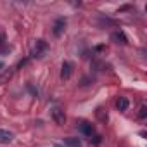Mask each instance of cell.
Returning a JSON list of instances; mask_svg holds the SVG:
<instances>
[{
  "label": "cell",
  "instance_id": "obj_1",
  "mask_svg": "<svg viewBox=\"0 0 147 147\" xmlns=\"http://www.w3.org/2000/svg\"><path fill=\"white\" fill-rule=\"evenodd\" d=\"M47 49H49V45H47L45 40H36L35 45H33V49H31L30 57H33V59H40V57H43V54L47 52Z\"/></svg>",
  "mask_w": 147,
  "mask_h": 147
},
{
  "label": "cell",
  "instance_id": "obj_2",
  "mask_svg": "<svg viewBox=\"0 0 147 147\" xmlns=\"http://www.w3.org/2000/svg\"><path fill=\"white\" fill-rule=\"evenodd\" d=\"M64 30H66V18H57L55 23H54V30H52V33H54L55 36H61V35L64 33Z\"/></svg>",
  "mask_w": 147,
  "mask_h": 147
},
{
  "label": "cell",
  "instance_id": "obj_3",
  "mask_svg": "<svg viewBox=\"0 0 147 147\" xmlns=\"http://www.w3.org/2000/svg\"><path fill=\"white\" fill-rule=\"evenodd\" d=\"M50 114H52V119H54L57 125H64V123H66V114H64V111H62L61 107H54Z\"/></svg>",
  "mask_w": 147,
  "mask_h": 147
},
{
  "label": "cell",
  "instance_id": "obj_4",
  "mask_svg": "<svg viewBox=\"0 0 147 147\" xmlns=\"http://www.w3.org/2000/svg\"><path fill=\"white\" fill-rule=\"evenodd\" d=\"M78 130H80L85 137H92V135L95 133L92 123H88V121H80V123H78Z\"/></svg>",
  "mask_w": 147,
  "mask_h": 147
},
{
  "label": "cell",
  "instance_id": "obj_5",
  "mask_svg": "<svg viewBox=\"0 0 147 147\" xmlns=\"http://www.w3.org/2000/svg\"><path fill=\"white\" fill-rule=\"evenodd\" d=\"M73 75V64L69 61H64L62 62V69H61V78L62 80H69Z\"/></svg>",
  "mask_w": 147,
  "mask_h": 147
},
{
  "label": "cell",
  "instance_id": "obj_6",
  "mask_svg": "<svg viewBox=\"0 0 147 147\" xmlns=\"http://www.w3.org/2000/svg\"><path fill=\"white\" fill-rule=\"evenodd\" d=\"M12 140H14V133L12 131L0 128V144H11Z\"/></svg>",
  "mask_w": 147,
  "mask_h": 147
},
{
  "label": "cell",
  "instance_id": "obj_7",
  "mask_svg": "<svg viewBox=\"0 0 147 147\" xmlns=\"http://www.w3.org/2000/svg\"><path fill=\"white\" fill-rule=\"evenodd\" d=\"M111 38H113V40H114L116 43H121V45L128 43V40H126V36H125V33H123V31H114Z\"/></svg>",
  "mask_w": 147,
  "mask_h": 147
},
{
  "label": "cell",
  "instance_id": "obj_8",
  "mask_svg": "<svg viewBox=\"0 0 147 147\" xmlns=\"http://www.w3.org/2000/svg\"><path fill=\"white\" fill-rule=\"evenodd\" d=\"M128 106H130V102H128L126 97H118V100H116V107H118L119 111H126Z\"/></svg>",
  "mask_w": 147,
  "mask_h": 147
},
{
  "label": "cell",
  "instance_id": "obj_9",
  "mask_svg": "<svg viewBox=\"0 0 147 147\" xmlns=\"http://www.w3.org/2000/svg\"><path fill=\"white\" fill-rule=\"evenodd\" d=\"M64 145H67V147H82V140L75 138V137H69V138H64Z\"/></svg>",
  "mask_w": 147,
  "mask_h": 147
},
{
  "label": "cell",
  "instance_id": "obj_10",
  "mask_svg": "<svg viewBox=\"0 0 147 147\" xmlns=\"http://www.w3.org/2000/svg\"><path fill=\"white\" fill-rule=\"evenodd\" d=\"M11 78H12V71H5L4 75H0V83H4V82H7Z\"/></svg>",
  "mask_w": 147,
  "mask_h": 147
},
{
  "label": "cell",
  "instance_id": "obj_11",
  "mask_svg": "<svg viewBox=\"0 0 147 147\" xmlns=\"http://www.w3.org/2000/svg\"><path fill=\"white\" fill-rule=\"evenodd\" d=\"M145 116H147V107L142 106V107H140V118H145Z\"/></svg>",
  "mask_w": 147,
  "mask_h": 147
},
{
  "label": "cell",
  "instance_id": "obj_12",
  "mask_svg": "<svg viewBox=\"0 0 147 147\" xmlns=\"http://www.w3.org/2000/svg\"><path fill=\"white\" fill-rule=\"evenodd\" d=\"M2 42H4V38H2V35H0V45H2Z\"/></svg>",
  "mask_w": 147,
  "mask_h": 147
},
{
  "label": "cell",
  "instance_id": "obj_13",
  "mask_svg": "<svg viewBox=\"0 0 147 147\" xmlns=\"http://www.w3.org/2000/svg\"><path fill=\"white\" fill-rule=\"evenodd\" d=\"M2 67H4V62H0V69H2Z\"/></svg>",
  "mask_w": 147,
  "mask_h": 147
},
{
  "label": "cell",
  "instance_id": "obj_14",
  "mask_svg": "<svg viewBox=\"0 0 147 147\" xmlns=\"http://www.w3.org/2000/svg\"><path fill=\"white\" fill-rule=\"evenodd\" d=\"M55 147H61V145H55Z\"/></svg>",
  "mask_w": 147,
  "mask_h": 147
}]
</instances>
